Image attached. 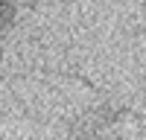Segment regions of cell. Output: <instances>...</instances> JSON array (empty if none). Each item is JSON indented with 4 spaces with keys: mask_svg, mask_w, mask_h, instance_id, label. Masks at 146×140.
<instances>
[{
    "mask_svg": "<svg viewBox=\"0 0 146 140\" xmlns=\"http://www.w3.org/2000/svg\"><path fill=\"white\" fill-rule=\"evenodd\" d=\"M9 12H12V0H0V35H3V29H6Z\"/></svg>",
    "mask_w": 146,
    "mask_h": 140,
    "instance_id": "obj_1",
    "label": "cell"
}]
</instances>
